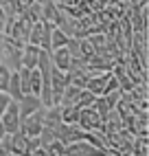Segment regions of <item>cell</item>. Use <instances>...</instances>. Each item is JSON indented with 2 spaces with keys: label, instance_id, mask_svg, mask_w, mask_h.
<instances>
[{
  "label": "cell",
  "instance_id": "1",
  "mask_svg": "<svg viewBox=\"0 0 149 156\" xmlns=\"http://www.w3.org/2000/svg\"><path fill=\"white\" fill-rule=\"evenodd\" d=\"M44 110L46 108L42 106L33 114H29V117H24L20 121V132H22L24 136H37L42 132V128H44Z\"/></svg>",
  "mask_w": 149,
  "mask_h": 156
},
{
  "label": "cell",
  "instance_id": "2",
  "mask_svg": "<svg viewBox=\"0 0 149 156\" xmlns=\"http://www.w3.org/2000/svg\"><path fill=\"white\" fill-rule=\"evenodd\" d=\"M77 126H79L81 130H86V132H94V130L103 132V121H101V117H99L92 108H81V110H79ZM103 134H105V132H103Z\"/></svg>",
  "mask_w": 149,
  "mask_h": 156
},
{
  "label": "cell",
  "instance_id": "3",
  "mask_svg": "<svg viewBox=\"0 0 149 156\" xmlns=\"http://www.w3.org/2000/svg\"><path fill=\"white\" fill-rule=\"evenodd\" d=\"M0 123H2V128L7 134H16L20 132V112H18V103L11 101L7 106V110L0 114Z\"/></svg>",
  "mask_w": 149,
  "mask_h": 156
},
{
  "label": "cell",
  "instance_id": "4",
  "mask_svg": "<svg viewBox=\"0 0 149 156\" xmlns=\"http://www.w3.org/2000/svg\"><path fill=\"white\" fill-rule=\"evenodd\" d=\"M16 103H18L20 121H22L24 117H29V114H33L37 108H42V101H40V97H35V95H22Z\"/></svg>",
  "mask_w": 149,
  "mask_h": 156
},
{
  "label": "cell",
  "instance_id": "5",
  "mask_svg": "<svg viewBox=\"0 0 149 156\" xmlns=\"http://www.w3.org/2000/svg\"><path fill=\"white\" fill-rule=\"evenodd\" d=\"M112 73V70H110ZM110 73H99V75H92L86 84V90L92 92L94 97H103L105 86H108V79H110Z\"/></svg>",
  "mask_w": 149,
  "mask_h": 156
},
{
  "label": "cell",
  "instance_id": "6",
  "mask_svg": "<svg viewBox=\"0 0 149 156\" xmlns=\"http://www.w3.org/2000/svg\"><path fill=\"white\" fill-rule=\"evenodd\" d=\"M50 62H53V68H57L61 73H68L70 68V53H68V48L64 46V48H55V51H50Z\"/></svg>",
  "mask_w": 149,
  "mask_h": 156
},
{
  "label": "cell",
  "instance_id": "7",
  "mask_svg": "<svg viewBox=\"0 0 149 156\" xmlns=\"http://www.w3.org/2000/svg\"><path fill=\"white\" fill-rule=\"evenodd\" d=\"M40 51H42V48H37V46H33V44H26V46L22 48V55H20V64H22L24 68H29V70L37 68Z\"/></svg>",
  "mask_w": 149,
  "mask_h": 156
},
{
  "label": "cell",
  "instance_id": "8",
  "mask_svg": "<svg viewBox=\"0 0 149 156\" xmlns=\"http://www.w3.org/2000/svg\"><path fill=\"white\" fill-rule=\"evenodd\" d=\"M79 92H81V88L70 86V84H68L66 88H64V92H61V97H59V103H57V106H61V108H66V106H74V103H77Z\"/></svg>",
  "mask_w": 149,
  "mask_h": 156
},
{
  "label": "cell",
  "instance_id": "9",
  "mask_svg": "<svg viewBox=\"0 0 149 156\" xmlns=\"http://www.w3.org/2000/svg\"><path fill=\"white\" fill-rule=\"evenodd\" d=\"M22 18H26L31 24L40 22V20H42V2H35V0H33V2L22 11Z\"/></svg>",
  "mask_w": 149,
  "mask_h": 156
},
{
  "label": "cell",
  "instance_id": "10",
  "mask_svg": "<svg viewBox=\"0 0 149 156\" xmlns=\"http://www.w3.org/2000/svg\"><path fill=\"white\" fill-rule=\"evenodd\" d=\"M68 40H70V37L64 33L61 29H57V27H55V29L50 31V51H55V48H64V46L68 44Z\"/></svg>",
  "mask_w": 149,
  "mask_h": 156
},
{
  "label": "cell",
  "instance_id": "11",
  "mask_svg": "<svg viewBox=\"0 0 149 156\" xmlns=\"http://www.w3.org/2000/svg\"><path fill=\"white\" fill-rule=\"evenodd\" d=\"M61 108V106H59ZM79 119V108L77 106H66L61 108V123H66V126H74Z\"/></svg>",
  "mask_w": 149,
  "mask_h": 156
},
{
  "label": "cell",
  "instance_id": "12",
  "mask_svg": "<svg viewBox=\"0 0 149 156\" xmlns=\"http://www.w3.org/2000/svg\"><path fill=\"white\" fill-rule=\"evenodd\" d=\"M94 99H97V97H94L92 92H88V90H81V92H79V97H77V103H74V106H77L79 110H81V108H90Z\"/></svg>",
  "mask_w": 149,
  "mask_h": 156
},
{
  "label": "cell",
  "instance_id": "13",
  "mask_svg": "<svg viewBox=\"0 0 149 156\" xmlns=\"http://www.w3.org/2000/svg\"><path fill=\"white\" fill-rule=\"evenodd\" d=\"M9 77H11V70H9L5 64H0V92H7Z\"/></svg>",
  "mask_w": 149,
  "mask_h": 156
},
{
  "label": "cell",
  "instance_id": "14",
  "mask_svg": "<svg viewBox=\"0 0 149 156\" xmlns=\"http://www.w3.org/2000/svg\"><path fill=\"white\" fill-rule=\"evenodd\" d=\"M11 103V99H9V95L7 92H0V114H2L5 110H7V106Z\"/></svg>",
  "mask_w": 149,
  "mask_h": 156
},
{
  "label": "cell",
  "instance_id": "15",
  "mask_svg": "<svg viewBox=\"0 0 149 156\" xmlns=\"http://www.w3.org/2000/svg\"><path fill=\"white\" fill-rule=\"evenodd\" d=\"M7 22H9V20H7V13H5V9L0 7V31H2V33H5V29H7Z\"/></svg>",
  "mask_w": 149,
  "mask_h": 156
},
{
  "label": "cell",
  "instance_id": "16",
  "mask_svg": "<svg viewBox=\"0 0 149 156\" xmlns=\"http://www.w3.org/2000/svg\"><path fill=\"white\" fill-rule=\"evenodd\" d=\"M5 134H7V132H5V128H2V123H0V139H2Z\"/></svg>",
  "mask_w": 149,
  "mask_h": 156
},
{
  "label": "cell",
  "instance_id": "17",
  "mask_svg": "<svg viewBox=\"0 0 149 156\" xmlns=\"http://www.w3.org/2000/svg\"><path fill=\"white\" fill-rule=\"evenodd\" d=\"M2 40H5V33H2V31H0V44H2Z\"/></svg>",
  "mask_w": 149,
  "mask_h": 156
}]
</instances>
